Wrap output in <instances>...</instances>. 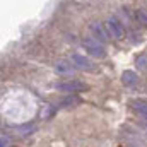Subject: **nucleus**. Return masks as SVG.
<instances>
[{
    "mask_svg": "<svg viewBox=\"0 0 147 147\" xmlns=\"http://www.w3.org/2000/svg\"><path fill=\"white\" fill-rule=\"evenodd\" d=\"M57 87L60 91H67V92H75V91H84L86 84L79 82V80H67V82H60L57 84Z\"/></svg>",
    "mask_w": 147,
    "mask_h": 147,
    "instance_id": "obj_1",
    "label": "nucleus"
},
{
    "mask_svg": "<svg viewBox=\"0 0 147 147\" xmlns=\"http://www.w3.org/2000/svg\"><path fill=\"white\" fill-rule=\"evenodd\" d=\"M135 110L139 111L140 116H144V118L147 120V105L146 103H135Z\"/></svg>",
    "mask_w": 147,
    "mask_h": 147,
    "instance_id": "obj_2",
    "label": "nucleus"
},
{
    "mask_svg": "<svg viewBox=\"0 0 147 147\" xmlns=\"http://www.w3.org/2000/svg\"><path fill=\"white\" fill-rule=\"evenodd\" d=\"M123 80H125V84L132 86V84H134V80H135V77H134V74H132V72H127V74H125V79H123Z\"/></svg>",
    "mask_w": 147,
    "mask_h": 147,
    "instance_id": "obj_3",
    "label": "nucleus"
},
{
    "mask_svg": "<svg viewBox=\"0 0 147 147\" xmlns=\"http://www.w3.org/2000/svg\"><path fill=\"white\" fill-rule=\"evenodd\" d=\"M7 144H9V140H7V137H2V139H0V147H5Z\"/></svg>",
    "mask_w": 147,
    "mask_h": 147,
    "instance_id": "obj_4",
    "label": "nucleus"
}]
</instances>
